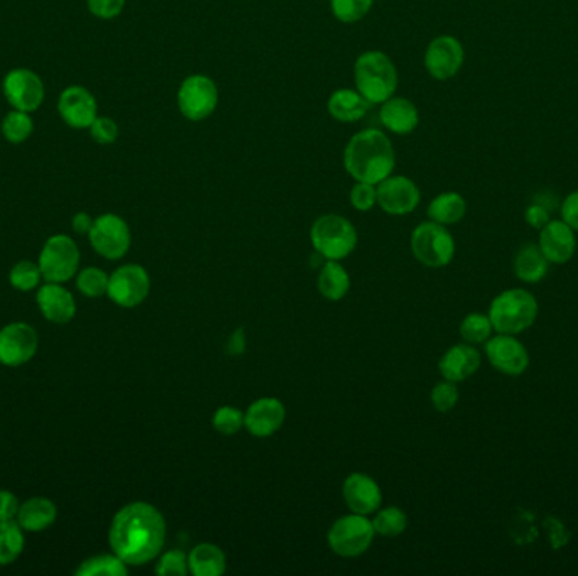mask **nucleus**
<instances>
[{
    "instance_id": "f257e3e1",
    "label": "nucleus",
    "mask_w": 578,
    "mask_h": 576,
    "mask_svg": "<svg viewBox=\"0 0 578 576\" xmlns=\"http://www.w3.org/2000/svg\"><path fill=\"white\" fill-rule=\"evenodd\" d=\"M166 529L163 514L153 504L131 502L110 522V548L127 566L146 565L161 555Z\"/></svg>"
},
{
    "instance_id": "f03ea898",
    "label": "nucleus",
    "mask_w": 578,
    "mask_h": 576,
    "mask_svg": "<svg viewBox=\"0 0 578 576\" xmlns=\"http://www.w3.org/2000/svg\"><path fill=\"white\" fill-rule=\"evenodd\" d=\"M344 168L355 181L379 185L396 168L393 142L379 129L357 132L345 146Z\"/></svg>"
},
{
    "instance_id": "7ed1b4c3",
    "label": "nucleus",
    "mask_w": 578,
    "mask_h": 576,
    "mask_svg": "<svg viewBox=\"0 0 578 576\" xmlns=\"http://www.w3.org/2000/svg\"><path fill=\"white\" fill-rule=\"evenodd\" d=\"M355 87L371 105H381L396 95L399 75L396 66L382 51H366L354 65Z\"/></svg>"
},
{
    "instance_id": "20e7f679",
    "label": "nucleus",
    "mask_w": 578,
    "mask_h": 576,
    "mask_svg": "<svg viewBox=\"0 0 578 576\" xmlns=\"http://www.w3.org/2000/svg\"><path fill=\"white\" fill-rule=\"evenodd\" d=\"M538 301L526 289L513 288L502 291L492 299L489 318L497 333L518 335L533 327L538 318Z\"/></svg>"
},
{
    "instance_id": "39448f33",
    "label": "nucleus",
    "mask_w": 578,
    "mask_h": 576,
    "mask_svg": "<svg viewBox=\"0 0 578 576\" xmlns=\"http://www.w3.org/2000/svg\"><path fill=\"white\" fill-rule=\"evenodd\" d=\"M357 230L350 220L335 213L317 218L310 230L313 249L327 261H342L357 247Z\"/></svg>"
},
{
    "instance_id": "423d86ee",
    "label": "nucleus",
    "mask_w": 578,
    "mask_h": 576,
    "mask_svg": "<svg viewBox=\"0 0 578 576\" xmlns=\"http://www.w3.org/2000/svg\"><path fill=\"white\" fill-rule=\"evenodd\" d=\"M411 252L416 261L431 269H440L453 261L455 240L445 225L423 222L411 234Z\"/></svg>"
},
{
    "instance_id": "0eeeda50",
    "label": "nucleus",
    "mask_w": 578,
    "mask_h": 576,
    "mask_svg": "<svg viewBox=\"0 0 578 576\" xmlns=\"http://www.w3.org/2000/svg\"><path fill=\"white\" fill-rule=\"evenodd\" d=\"M39 269L46 283H66L75 278L80 266L77 242L65 234L51 235L39 254Z\"/></svg>"
},
{
    "instance_id": "6e6552de",
    "label": "nucleus",
    "mask_w": 578,
    "mask_h": 576,
    "mask_svg": "<svg viewBox=\"0 0 578 576\" xmlns=\"http://www.w3.org/2000/svg\"><path fill=\"white\" fill-rule=\"evenodd\" d=\"M376 531L371 519L362 514H347L333 522L328 531V546L342 558H357L371 548Z\"/></svg>"
},
{
    "instance_id": "1a4fd4ad",
    "label": "nucleus",
    "mask_w": 578,
    "mask_h": 576,
    "mask_svg": "<svg viewBox=\"0 0 578 576\" xmlns=\"http://www.w3.org/2000/svg\"><path fill=\"white\" fill-rule=\"evenodd\" d=\"M2 93L11 109L34 114L43 107L46 87L43 78L31 68H12L2 80Z\"/></svg>"
},
{
    "instance_id": "9d476101",
    "label": "nucleus",
    "mask_w": 578,
    "mask_h": 576,
    "mask_svg": "<svg viewBox=\"0 0 578 576\" xmlns=\"http://www.w3.org/2000/svg\"><path fill=\"white\" fill-rule=\"evenodd\" d=\"M88 240L99 256L109 261H117L131 249V229L119 215L104 213L95 218L92 230L88 232Z\"/></svg>"
},
{
    "instance_id": "9b49d317",
    "label": "nucleus",
    "mask_w": 578,
    "mask_h": 576,
    "mask_svg": "<svg viewBox=\"0 0 578 576\" xmlns=\"http://www.w3.org/2000/svg\"><path fill=\"white\" fill-rule=\"evenodd\" d=\"M219 88L207 75L185 78L178 90V109L185 119L202 122L219 107Z\"/></svg>"
},
{
    "instance_id": "f8f14e48",
    "label": "nucleus",
    "mask_w": 578,
    "mask_h": 576,
    "mask_svg": "<svg viewBox=\"0 0 578 576\" xmlns=\"http://www.w3.org/2000/svg\"><path fill=\"white\" fill-rule=\"evenodd\" d=\"M151 291L148 271L139 264H126L110 274L109 296L120 308H136L146 301Z\"/></svg>"
},
{
    "instance_id": "ddd939ff",
    "label": "nucleus",
    "mask_w": 578,
    "mask_h": 576,
    "mask_svg": "<svg viewBox=\"0 0 578 576\" xmlns=\"http://www.w3.org/2000/svg\"><path fill=\"white\" fill-rule=\"evenodd\" d=\"M63 124L75 131H88L93 120L99 117V102L88 88L82 85L66 87L56 104Z\"/></svg>"
},
{
    "instance_id": "4468645a",
    "label": "nucleus",
    "mask_w": 578,
    "mask_h": 576,
    "mask_svg": "<svg viewBox=\"0 0 578 576\" xmlns=\"http://www.w3.org/2000/svg\"><path fill=\"white\" fill-rule=\"evenodd\" d=\"M39 335L31 325L16 321L0 330V364L21 367L38 354Z\"/></svg>"
},
{
    "instance_id": "2eb2a0df",
    "label": "nucleus",
    "mask_w": 578,
    "mask_h": 576,
    "mask_svg": "<svg viewBox=\"0 0 578 576\" xmlns=\"http://www.w3.org/2000/svg\"><path fill=\"white\" fill-rule=\"evenodd\" d=\"M465 61V49L459 39L443 34L433 39L425 53L426 71L438 82L457 77Z\"/></svg>"
},
{
    "instance_id": "dca6fc26",
    "label": "nucleus",
    "mask_w": 578,
    "mask_h": 576,
    "mask_svg": "<svg viewBox=\"0 0 578 576\" xmlns=\"http://www.w3.org/2000/svg\"><path fill=\"white\" fill-rule=\"evenodd\" d=\"M420 202V188L415 181L409 180L408 176L391 174L377 185V205L388 215H408L415 212Z\"/></svg>"
},
{
    "instance_id": "f3484780",
    "label": "nucleus",
    "mask_w": 578,
    "mask_h": 576,
    "mask_svg": "<svg viewBox=\"0 0 578 576\" xmlns=\"http://www.w3.org/2000/svg\"><path fill=\"white\" fill-rule=\"evenodd\" d=\"M486 355L497 372L509 377H519L529 367L528 350L518 338L508 333H499L489 338L486 342Z\"/></svg>"
},
{
    "instance_id": "a211bd4d",
    "label": "nucleus",
    "mask_w": 578,
    "mask_h": 576,
    "mask_svg": "<svg viewBox=\"0 0 578 576\" xmlns=\"http://www.w3.org/2000/svg\"><path fill=\"white\" fill-rule=\"evenodd\" d=\"M345 504L350 511L362 516L374 514L377 509H381L382 490L376 480L366 475V473H350L345 479L342 487Z\"/></svg>"
},
{
    "instance_id": "6ab92c4d",
    "label": "nucleus",
    "mask_w": 578,
    "mask_h": 576,
    "mask_svg": "<svg viewBox=\"0 0 578 576\" xmlns=\"http://www.w3.org/2000/svg\"><path fill=\"white\" fill-rule=\"evenodd\" d=\"M246 428L256 438H268L283 428L286 408L278 397H261L247 408Z\"/></svg>"
},
{
    "instance_id": "aec40b11",
    "label": "nucleus",
    "mask_w": 578,
    "mask_h": 576,
    "mask_svg": "<svg viewBox=\"0 0 578 576\" xmlns=\"http://www.w3.org/2000/svg\"><path fill=\"white\" fill-rule=\"evenodd\" d=\"M540 249L550 264H567L577 250L575 230L563 220H550L540 230Z\"/></svg>"
},
{
    "instance_id": "412c9836",
    "label": "nucleus",
    "mask_w": 578,
    "mask_h": 576,
    "mask_svg": "<svg viewBox=\"0 0 578 576\" xmlns=\"http://www.w3.org/2000/svg\"><path fill=\"white\" fill-rule=\"evenodd\" d=\"M36 303L46 320L66 325L77 315V301L60 283H46L36 293Z\"/></svg>"
},
{
    "instance_id": "4be33fe9",
    "label": "nucleus",
    "mask_w": 578,
    "mask_h": 576,
    "mask_svg": "<svg viewBox=\"0 0 578 576\" xmlns=\"http://www.w3.org/2000/svg\"><path fill=\"white\" fill-rule=\"evenodd\" d=\"M482 359L479 350L470 343H459L448 348L438 362V370L447 381L459 382L467 381L480 369Z\"/></svg>"
},
{
    "instance_id": "5701e85b",
    "label": "nucleus",
    "mask_w": 578,
    "mask_h": 576,
    "mask_svg": "<svg viewBox=\"0 0 578 576\" xmlns=\"http://www.w3.org/2000/svg\"><path fill=\"white\" fill-rule=\"evenodd\" d=\"M381 105V110H379L381 124L384 125V129H388L393 134L406 136L415 131L420 124L418 107L408 98L394 95Z\"/></svg>"
},
{
    "instance_id": "b1692460",
    "label": "nucleus",
    "mask_w": 578,
    "mask_h": 576,
    "mask_svg": "<svg viewBox=\"0 0 578 576\" xmlns=\"http://www.w3.org/2000/svg\"><path fill=\"white\" fill-rule=\"evenodd\" d=\"M58 516V509L53 500L48 497H31L19 506L17 522L24 531L39 533L53 526Z\"/></svg>"
},
{
    "instance_id": "393cba45",
    "label": "nucleus",
    "mask_w": 578,
    "mask_h": 576,
    "mask_svg": "<svg viewBox=\"0 0 578 576\" xmlns=\"http://www.w3.org/2000/svg\"><path fill=\"white\" fill-rule=\"evenodd\" d=\"M371 107L372 105L367 102L366 98L360 95L359 90H352V88H340L337 92H333L327 104L328 114L344 124H352V122L364 119Z\"/></svg>"
},
{
    "instance_id": "a878e982",
    "label": "nucleus",
    "mask_w": 578,
    "mask_h": 576,
    "mask_svg": "<svg viewBox=\"0 0 578 576\" xmlns=\"http://www.w3.org/2000/svg\"><path fill=\"white\" fill-rule=\"evenodd\" d=\"M548 271H550V261L541 252L540 245H523L514 257V272L523 283H540L546 278Z\"/></svg>"
},
{
    "instance_id": "bb28decb",
    "label": "nucleus",
    "mask_w": 578,
    "mask_h": 576,
    "mask_svg": "<svg viewBox=\"0 0 578 576\" xmlns=\"http://www.w3.org/2000/svg\"><path fill=\"white\" fill-rule=\"evenodd\" d=\"M191 575L220 576L227 570V556L217 544L200 543L188 555Z\"/></svg>"
},
{
    "instance_id": "cd10ccee",
    "label": "nucleus",
    "mask_w": 578,
    "mask_h": 576,
    "mask_svg": "<svg viewBox=\"0 0 578 576\" xmlns=\"http://www.w3.org/2000/svg\"><path fill=\"white\" fill-rule=\"evenodd\" d=\"M467 213V202L457 191H445L435 196L428 205V217L440 225H455Z\"/></svg>"
},
{
    "instance_id": "c85d7f7f",
    "label": "nucleus",
    "mask_w": 578,
    "mask_h": 576,
    "mask_svg": "<svg viewBox=\"0 0 578 576\" xmlns=\"http://www.w3.org/2000/svg\"><path fill=\"white\" fill-rule=\"evenodd\" d=\"M350 289L349 272L339 261L323 262L318 274V291L328 301H340Z\"/></svg>"
},
{
    "instance_id": "c756f323",
    "label": "nucleus",
    "mask_w": 578,
    "mask_h": 576,
    "mask_svg": "<svg viewBox=\"0 0 578 576\" xmlns=\"http://www.w3.org/2000/svg\"><path fill=\"white\" fill-rule=\"evenodd\" d=\"M0 132L9 144H14V146L24 144L34 134L33 117L22 110H9L0 122Z\"/></svg>"
},
{
    "instance_id": "7c9ffc66",
    "label": "nucleus",
    "mask_w": 578,
    "mask_h": 576,
    "mask_svg": "<svg viewBox=\"0 0 578 576\" xmlns=\"http://www.w3.org/2000/svg\"><path fill=\"white\" fill-rule=\"evenodd\" d=\"M24 529L19 522L0 521V566L12 565L24 551Z\"/></svg>"
},
{
    "instance_id": "2f4dec72",
    "label": "nucleus",
    "mask_w": 578,
    "mask_h": 576,
    "mask_svg": "<svg viewBox=\"0 0 578 576\" xmlns=\"http://www.w3.org/2000/svg\"><path fill=\"white\" fill-rule=\"evenodd\" d=\"M376 516L372 519L374 531L384 538H398L408 528V516L399 507H384L374 512Z\"/></svg>"
},
{
    "instance_id": "473e14b6",
    "label": "nucleus",
    "mask_w": 578,
    "mask_h": 576,
    "mask_svg": "<svg viewBox=\"0 0 578 576\" xmlns=\"http://www.w3.org/2000/svg\"><path fill=\"white\" fill-rule=\"evenodd\" d=\"M127 573L129 570H127L126 563L115 553L92 556L83 561L75 571V575L78 576H126Z\"/></svg>"
},
{
    "instance_id": "72a5a7b5",
    "label": "nucleus",
    "mask_w": 578,
    "mask_h": 576,
    "mask_svg": "<svg viewBox=\"0 0 578 576\" xmlns=\"http://www.w3.org/2000/svg\"><path fill=\"white\" fill-rule=\"evenodd\" d=\"M459 332L465 343L479 345V343H486L492 337V332H496V330L492 327L489 315L470 313L460 323Z\"/></svg>"
},
{
    "instance_id": "f704fd0d",
    "label": "nucleus",
    "mask_w": 578,
    "mask_h": 576,
    "mask_svg": "<svg viewBox=\"0 0 578 576\" xmlns=\"http://www.w3.org/2000/svg\"><path fill=\"white\" fill-rule=\"evenodd\" d=\"M109 279L99 267H85L77 274V288L87 298H102L109 291Z\"/></svg>"
},
{
    "instance_id": "c9c22d12",
    "label": "nucleus",
    "mask_w": 578,
    "mask_h": 576,
    "mask_svg": "<svg viewBox=\"0 0 578 576\" xmlns=\"http://www.w3.org/2000/svg\"><path fill=\"white\" fill-rule=\"evenodd\" d=\"M374 0H330L333 16L344 24H354L371 12Z\"/></svg>"
},
{
    "instance_id": "e433bc0d",
    "label": "nucleus",
    "mask_w": 578,
    "mask_h": 576,
    "mask_svg": "<svg viewBox=\"0 0 578 576\" xmlns=\"http://www.w3.org/2000/svg\"><path fill=\"white\" fill-rule=\"evenodd\" d=\"M41 279H43V274H41L39 264H34L31 261L17 262L16 266L12 267L11 272H9V283L12 284V288H16L17 291H24V293L38 288Z\"/></svg>"
},
{
    "instance_id": "4c0bfd02",
    "label": "nucleus",
    "mask_w": 578,
    "mask_h": 576,
    "mask_svg": "<svg viewBox=\"0 0 578 576\" xmlns=\"http://www.w3.org/2000/svg\"><path fill=\"white\" fill-rule=\"evenodd\" d=\"M212 424L220 435H237L246 424V414L242 413L240 409L232 408V406H222L213 414Z\"/></svg>"
},
{
    "instance_id": "58836bf2",
    "label": "nucleus",
    "mask_w": 578,
    "mask_h": 576,
    "mask_svg": "<svg viewBox=\"0 0 578 576\" xmlns=\"http://www.w3.org/2000/svg\"><path fill=\"white\" fill-rule=\"evenodd\" d=\"M431 404L437 409L438 413H448L452 411L459 403V387L452 381L438 382L437 386L431 391Z\"/></svg>"
},
{
    "instance_id": "ea45409f",
    "label": "nucleus",
    "mask_w": 578,
    "mask_h": 576,
    "mask_svg": "<svg viewBox=\"0 0 578 576\" xmlns=\"http://www.w3.org/2000/svg\"><path fill=\"white\" fill-rule=\"evenodd\" d=\"M156 573L161 576H186L190 573L188 555L180 549H171L159 558Z\"/></svg>"
},
{
    "instance_id": "a19ab883",
    "label": "nucleus",
    "mask_w": 578,
    "mask_h": 576,
    "mask_svg": "<svg viewBox=\"0 0 578 576\" xmlns=\"http://www.w3.org/2000/svg\"><path fill=\"white\" fill-rule=\"evenodd\" d=\"M92 141L97 142L100 146H110L119 139V124L112 117L99 115L93 120V124L88 127Z\"/></svg>"
},
{
    "instance_id": "79ce46f5",
    "label": "nucleus",
    "mask_w": 578,
    "mask_h": 576,
    "mask_svg": "<svg viewBox=\"0 0 578 576\" xmlns=\"http://www.w3.org/2000/svg\"><path fill=\"white\" fill-rule=\"evenodd\" d=\"M350 205L359 212H369L377 205V186L355 181L350 190Z\"/></svg>"
},
{
    "instance_id": "37998d69",
    "label": "nucleus",
    "mask_w": 578,
    "mask_h": 576,
    "mask_svg": "<svg viewBox=\"0 0 578 576\" xmlns=\"http://www.w3.org/2000/svg\"><path fill=\"white\" fill-rule=\"evenodd\" d=\"M127 0H87V9L100 21H112L124 12Z\"/></svg>"
},
{
    "instance_id": "c03bdc74",
    "label": "nucleus",
    "mask_w": 578,
    "mask_h": 576,
    "mask_svg": "<svg viewBox=\"0 0 578 576\" xmlns=\"http://www.w3.org/2000/svg\"><path fill=\"white\" fill-rule=\"evenodd\" d=\"M524 218H526V222H528L533 229L541 230L545 227L546 223L551 220L550 208H546L543 203L533 202L526 208Z\"/></svg>"
},
{
    "instance_id": "a18cd8bd",
    "label": "nucleus",
    "mask_w": 578,
    "mask_h": 576,
    "mask_svg": "<svg viewBox=\"0 0 578 576\" xmlns=\"http://www.w3.org/2000/svg\"><path fill=\"white\" fill-rule=\"evenodd\" d=\"M560 212H562L563 222L568 223L575 232H578V190L572 191L563 200Z\"/></svg>"
},
{
    "instance_id": "49530a36",
    "label": "nucleus",
    "mask_w": 578,
    "mask_h": 576,
    "mask_svg": "<svg viewBox=\"0 0 578 576\" xmlns=\"http://www.w3.org/2000/svg\"><path fill=\"white\" fill-rule=\"evenodd\" d=\"M19 500L9 490H0V521H12L19 511Z\"/></svg>"
},
{
    "instance_id": "de8ad7c7",
    "label": "nucleus",
    "mask_w": 578,
    "mask_h": 576,
    "mask_svg": "<svg viewBox=\"0 0 578 576\" xmlns=\"http://www.w3.org/2000/svg\"><path fill=\"white\" fill-rule=\"evenodd\" d=\"M246 345V333H244L242 328H237V330L230 335L229 340H227L225 350H227V354L237 357V355H242L246 352Z\"/></svg>"
},
{
    "instance_id": "09e8293b",
    "label": "nucleus",
    "mask_w": 578,
    "mask_h": 576,
    "mask_svg": "<svg viewBox=\"0 0 578 576\" xmlns=\"http://www.w3.org/2000/svg\"><path fill=\"white\" fill-rule=\"evenodd\" d=\"M93 222L95 218L87 212H78L73 220H71V229L78 235H88V232L92 230Z\"/></svg>"
}]
</instances>
